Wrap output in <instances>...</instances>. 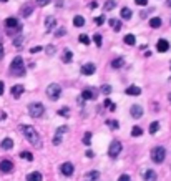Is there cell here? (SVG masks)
I'll list each match as a JSON object with an SVG mask.
<instances>
[{
	"mask_svg": "<svg viewBox=\"0 0 171 181\" xmlns=\"http://www.w3.org/2000/svg\"><path fill=\"white\" fill-rule=\"evenodd\" d=\"M101 92H103L105 95H110V93H111V86L110 85H103V86H101Z\"/></svg>",
	"mask_w": 171,
	"mask_h": 181,
	"instance_id": "cell-40",
	"label": "cell"
},
{
	"mask_svg": "<svg viewBox=\"0 0 171 181\" xmlns=\"http://www.w3.org/2000/svg\"><path fill=\"white\" fill-rule=\"evenodd\" d=\"M0 146H2V149H12V148H14V140H12V138H5L4 141L0 143Z\"/></svg>",
	"mask_w": 171,
	"mask_h": 181,
	"instance_id": "cell-17",
	"label": "cell"
},
{
	"mask_svg": "<svg viewBox=\"0 0 171 181\" xmlns=\"http://www.w3.org/2000/svg\"><path fill=\"white\" fill-rule=\"evenodd\" d=\"M65 33H67V30H65V29H58V30H55V37H63Z\"/></svg>",
	"mask_w": 171,
	"mask_h": 181,
	"instance_id": "cell-43",
	"label": "cell"
},
{
	"mask_svg": "<svg viewBox=\"0 0 171 181\" xmlns=\"http://www.w3.org/2000/svg\"><path fill=\"white\" fill-rule=\"evenodd\" d=\"M10 75L12 77H25V67H23V58L15 57L10 65Z\"/></svg>",
	"mask_w": 171,
	"mask_h": 181,
	"instance_id": "cell-2",
	"label": "cell"
},
{
	"mask_svg": "<svg viewBox=\"0 0 171 181\" xmlns=\"http://www.w3.org/2000/svg\"><path fill=\"white\" fill-rule=\"evenodd\" d=\"M60 143H62V135L57 133V135L53 136V145H60Z\"/></svg>",
	"mask_w": 171,
	"mask_h": 181,
	"instance_id": "cell-42",
	"label": "cell"
},
{
	"mask_svg": "<svg viewBox=\"0 0 171 181\" xmlns=\"http://www.w3.org/2000/svg\"><path fill=\"white\" fill-rule=\"evenodd\" d=\"M123 63H125L123 58H115V60L111 62V67H113V68H121V67H123Z\"/></svg>",
	"mask_w": 171,
	"mask_h": 181,
	"instance_id": "cell-28",
	"label": "cell"
},
{
	"mask_svg": "<svg viewBox=\"0 0 171 181\" xmlns=\"http://www.w3.org/2000/svg\"><path fill=\"white\" fill-rule=\"evenodd\" d=\"M57 115H60V116H63V118H68V116H70V108L63 107L62 110H58V113H57Z\"/></svg>",
	"mask_w": 171,
	"mask_h": 181,
	"instance_id": "cell-30",
	"label": "cell"
},
{
	"mask_svg": "<svg viewBox=\"0 0 171 181\" xmlns=\"http://www.w3.org/2000/svg\"><path fill=\"white\" fill-rule=\"evenodd\" d=\"M32 12H33L32 5H25V7L22 8V17H30V15H32Z\"/></svg>",
	"mask_w": 171,
	"mask_h": 181,
	"instance_id": "cell-25",
	"label": "cell"
},
{
	"mask_svg": "<svg viewBox=\"0 0 171 181\" xmlns=\"http://www.w3.org/2000/svg\"><path fill=\"white\" fill-rule=\"evenodd\" d=\"M110 25L115 29V32H120V30H121V22H118L116 18H111V20H110Z\"/></svg>",
	"mask_w": 171,
	"mask_h": 181,
	"instance_id": "cell-27",
	"label": "cell"
},
{
	"mask_svg": "<svg viewBox=\"0 0 171 181\" xmlns=\"http://www.w3.org/2000/svg\"><path fill=\"white\" fill-rule=\"evenodd\" d=\"M93 42L96 43V47H101L103 40H101V35H100V33H95V35H93Z\"/></svg>",
	"mask_w": 171,
	"mask_h": 181,
	"instance_id": "cell-36",
	"label": "cell"
},
{
	"mask_svg": "<svg viewBox=\"0 0 171 181\" xmlns=\"http://www.w3.org/2000/svg\"><path fill=\"white\" fill-rule=\"evenodd\" d=\"M42 173H38V171H35V173H30V174H27V179H28V181H33V179H35V181H40V179H42Z\"/></svg>",
	"mask_w": 171,
	"mask_h": 181,
	"instance_id": "cell-23",
	"label": "cell"
},
{
	"mask_svg": "<svg viewBox=\"0 0 171 181\" xmlns=\"http://www.w3.org/2000/svg\"><path fill=\"white\" fill-rule=\"evenodd\" d=\"M143 179H146V181H153V179H156V173H154L153 170H146L145 173H143Z\"/></svg>",
	"mask_w": 171,
	"mask_h": 181,
	"instance_id": "cell-16",
	"label": "cell"
},
{
	"mask_svg": "<svg viewBox=\"0 0 171 181\" xmlns=\"http://www.w3.org/2000/svg\"><path fill=\"white\" fill-rule=\"evenodd\" d=\"M95 23H96V25H103V23H105V17H103V15H100V17H95Z\"/></svg>",
	"mask_w": 171,
	"mask_h": 181,
	"instance_id": "cell-41",
	"label": "cell"
},
{
	"mask_svg": "<svg viewBox=\"0 0 171 181\" xmlns=\"http://www.w3.org/2000/svg\"><path fill=\"white\" fill-rule=\"evenodd\" d=\"M83 145H86V146L92 145V133H90V131H86L85 136H83Z\"/></svg>",
	"mask_w": 171,
	"mask_h": 181,
	"instance_id": "cell-33",
	"label": "cell"
},
{
	"mask_svg": "<svg viewBox=\"0 0 171 181\" xmlns=\"http://www.w3.org/2000/svg\"><path fill=\"white\" fill-rule=\"evenodd\" d=\"M95 70H96L95 63H85V65L82 67V75L88 77V75H93V73H95Z\"/></svg>",
	"mask_w": 171,
	"mask_h": 181,
	"instance_id": "cell-9",
	"label": "cell"
},
{
	"mask_svg": "<svg viewBox=\"0 0 171 181\" xmlns=\"http://www.w3.org/2000/svg\"><path fill=\"white\" fill-rule=\"evenodd\" d=\"M82 98H83V100H93V98H96V95L92 92V90H83Z\"/></svg>",
	"mask_w": 171,
	"mask_h": 181,
	"instance_id": "cell-22",
	"label": "cell"
},
{
	"mask_svg": "<svg viewBox=\"0 0 171 181\" xmlns=\"http://www.w3.org/2000/svg\"><path fill=\"white\" fill-rule=\"evenodd\" d=\"M48 4H50V0H37V5H40V7H45Z\"/></svg>",
	"mask_w": 171,
	"mask_h": 181,
	"instance_id": "cell-44",
	"label": "cell"
},
{
	"mask_svg": "<svg viewBox=\"0 0 171 181\" xmlns=\"http://www.w3.org/2000/svg\"><path fill=\"white\" fill-rule=\"evenodd\" d=\"M60 171H62V174H63V176H71V174H73V171H75V168H73V164L71 163H63L60 166Z\"/></svg>",
	"mask_w": 171,
	"mask_h": 181,
	"instance_id": "cell-7",
	"label": "cell"
},
{
	"mask_svg": "<svg viewBox=\"0 0 171 181\" xmlns=\"http://www.w3.org/2000/svg\"><path fill=\"white\" fill-rule=\"evenodd\" d=\"M156 48H158V52L164 53V52H168V50H170V42H168V40L160 38V40H158V43H156Z\"/></svg>",
	"mask_w": 171,
	"mask_h": 181,
	"instance_id": "cell-11",
	"label": "cell"
},
{
	"mask_svg": "<svg viewBox=\"0 0 171 181\" xmlns=\"http://www.w3.org/2000/svg\"><path fill=\"white\" fill-rule=\"evenodd\" d=\"M71 58H73L71 50H65V52H63V57H62V62H63V63H70Z\"/></svg>",
	"mask_w": 171,
	"mask_h": 181,
	"instance_id": "cell-19",
	"label": "cell"
},
{
	"mask_svg": "<svg viewBox=\"0 0 171 181\" xmlns=\"http://www.w3.org/2000/svg\"><path fill=\"white\" fill-rule=\"evenodd\" d=\"M121 148H123V146H121L120 141H116V140L111 141L110 148H108V155H110V158H118V155L121 153Z\"/></svg>",
	"mask_w": 171,
	"mask_h": 181,
	"instance_id": "cell-6",
	"label": "cell"
},
{
	"mask_svg": "<svg viewBox=\"0 0 171 181\" xmlns=\"http://www.w3.org/2000/svg\"><path fill=\"white\" fill-rule=\"evenodd\" d=\"M85 155H86V158H93V156H95V155H93V151H92V149H88V151H86Z\"/></svg>",
	"mask_w": 171,
	"mask_h": 181,
	"instance_id": "cell-52",
	"label": "cell"
},
{
	"mask_svg": "<svg viewBox=\"0 0 171 181\" xmlns=\"http://www.w3.org/2000/svg\"><path fill=\"white\" fill-rule=\"evenodd\" d=\"M5 27H7V29H18L20 25H18V20H17V18L8 17L7 20H5Z\"/></svg>",
	"mask_w": 171,
	"mask_h": 181,
	"instance_id": "cell-13",
	"label": "cell"
},
{
	"mask_svg": "<svg viewBox=\"0 0 171 181\" xmlns=\"http://www.w3.org/2000/svg\"><path fill=\"white\" fill-rule=\"evenodd\" d=\"M168 98H170V101H171V93H170V95H168Z\"/></svg>",
	"mask_w": 171,
	"mask_h": 181,
	"instance_id": "cell-56",
	"label": "cell"
},
{
	"mask_svg": "<svg viewBox=\"0 0 171 181\" xmlns=\"http://www.w3.org/2000/svg\"><path fill=\"white\" fill-rule=\"evenodd\" d=\"M125 43H126V45H135V43H136L135 35H133V33H128V35H125Z\"/></svg>",
	"mask_w": 171,
	"mask_h": 181,
	"instance_id": "cell-26",
	"label": "cell"
},
{
	"mask_svg": "<svg viewBox=\"0 0 171 181\" xmlns=\"http://www.w3.org/2000/svg\"><path fill=\"white\" fill-rule=\"evenodd\" d=\"M106 125L111 128V130H118V128H120V123H118L116 120H106Z\"/></svg>",
	"mask_w": 171,
	"mask_h": 181,
	"instance_id": "cell-31",
	"label": "cell"
},
{
	"mask_svg": "<svg viewBox=\"0 0 171 181\" xmlns=\"http://www.w3.org/2000/svg\"><path fill=\"white\" fill-rule=\"evenodd\" d=\"M40 50H42V47H33V48H30V53H38Z\"/></svg>",
	"mask_w": 171,
	"mask_h": 181,
	"instance_id": "cell-48",
	"label": "cell"
},
{
	"mask_svg": "<svg viewBox=\"0 0 171 181\" xmlns=\"http://www.w3.org/2000/svg\"><path fill=\"white\" fill-rule=\"evenodd\" d=\"M130 115H131L133 118H141L143 116V108L140 107V105H131V108H130Z\"/></svg>",
	"mask_w": 171,
	"mask_h": 181,
	"instance_id": "cell-10",
	"label": "cell"
},
{
	"mask_svg": "<svg viewBox=\"0 0 171 181\" xmlns=\"http://www.w3.org/2000/svg\"><path fill=\"white\" fill-rule=\"evenodd\" d=\"M62 95V88L58 83H50L48 85V88H46V96L50 100H58Z\"/></svg>",
	"mask_w": 171,
	"mask_h": 181,
	"instance_id": "cell-5",
	"label": "cell"
},
{
	"mask_svg": "<svg viewBox=\"0 0 171 181\" xmlns=\"http://www.w3.org/2000/svg\"><path fill=\"white\" fill-rule=\"evenodd\" d=\"M140 93H141V88H140V86H136V85H131V86H128V88H126V95L138 96Z\"/></svg>",
	"mask_w": 171,
	"mask_h": 181,
	"instance_id": "cell-15",
	"label": "cell"
},
{
	"mask_svg": "<svg viewBox=\"0 0 171 181\" xmlns=\"http://www.w3.org/2000/svg\"><path fill=\"white\" fill-rule=\"evenodd\" d=\"M150 27H151V29H160V27H161V18L160 17L150 18Z\"/></svg>",
	"mask_w": 171,
	"mask_h": 181,
	"instance_id": "cell-20",
	"label": "cell"
},
{
	"mask_svg": "<svg viewBox=\"0 0 171 181\" xmlns=\"http://www.w3.org/2000/svg\"><path fill=\"white\" fill-rule=\"evenodd\" d=\"M78 40H80V43H83V45H88V43H90L88 35H80V37H78Z\"/></svg>",
	"mask_w": 171,
	"mask_h": 181,
	"instance_id": "cell-38",
	"label": "cell"
},
{
	"mask_svg": "<svg viewBox=\"0 0 171 181\" xmlns=\"http://www.w3.org/2000/svg\"><path fill=\"white\" fill-rule=\"evenodd\" d=\"M136 5H141V7H146L148 5V0H135Z\"/></svg>",
	"mask_w": 171,
	"mask_h": 181,
	"instance_id": "cell-45",
	"label": "cell"
},
{
	"mask_svg": "<svg viewBox=\"0 0 171 181\" xmlns=\"http://www.w3.org/2000/svg\"><path fill=\"white\" fill-rule=\"evenodd\" d=\"M85 178H88V179H98V178H100V173H98V171H88V173L85 174Z\"/></svg>",
	"mask_w": 171,
	"mask_h": 181,
	"instance_id": "cell-29",
	"label": "cell"
},
{
	"mask_svg": "<svg viewBox=\"0 0 171 181\" xmlns=\"http://www.w3.org/2000/svg\"><path fill=\"white\" fill-rule=\"evenodd\" d=\"M55 5H57V7H63V0H57V2H55Z\"/></svg>",
	"mask_w": 171,
	"mask_h": 181,
	"instance_id": "cell-54",
	"label": "cell"
},
{
	"mask_svg": "<svg viewBox=\"0 0 171 181\" xmlns=\"http://www.w3.org/2000/svg\"><path fill=\"white\" fill-rule=\"evenodd\" d=\"M103 105H105L106 108H110L111 111H115V108H116V107H115V103H111V100H110V98H106V100H105V103H103Z\"/></svg>",
	"mask_w": 171,
	"mask_h": 181,
	"instance_id": "cell-37",
	"label": "cell"
},
{
	"mask_svg": "<svg viewBox=\"0 0 171 181\" xmlns=\"http://www.w3.org/2000/svg\"><path fill=\"white\" fill-rule=\"evenodd\" d=\"M12 170H14V163L8 160H2L0 161V171L2 173H12Z\"/></svg>",
	"mask_w": 171,
	"mask_h": 181,
	"instance_id": "cell-8",
	"label": "cell"
},
{
	"mask_svg": "<svg viewBox=\"0 0 171 181\" xmlns=\"http://www.w3.org/2000/svg\"><path fill=\"white\" fill-rule=\"evenodd\" d=\"M65 131H68V126H65V125H63V126H60V128H58V131H57V133H60V135H63Z\"/></svg>",
	"mask_w": 171,
	"mask_h": 181,
	"instance_id": "cell-47",
	"label": "cell"
},
{
	"mask_svg": "<svg viewBox=\"0 0 171 181\" xmlns=\"http://www.w3.org/2000/svg\"><path fill=\"white\" fill-rule=\"evenodd\" d=\"M158 130H160V123H158V121H153V123L150 125V133L153 135V133L158 131Z\"/></svg>",
	"mask_w": 171,
	"mask_h": 181,
	"instance_id": "cell-34",
	"label": "cell"
},
{
	"mask_svg": "<svg viewBox=\"0 0 171 181\" xmlns=\"http://www.w3.org/2000/svg\"><path fill=\"white\" fill-rule=\"evenodd\" d=\"M14 45L17 47V48H20V47H22V37H18V38L14 40Z\"/></svg>",
	"mask_w": 171,
	"mask_h": 181,
	"instance_id": "cell-46",
	"label": "cell"
},
{
	"mask_svg": "<svg viewBox=\"0 0 171 181\" xmlns=\"http://www.w3.org/2000/svg\"><path fill=\"white\" fill-rule=\"evenodd\" d=\"M143 135V130L140 126H133V130H131V136H141Z\"/></svg>",
	"mask_w": 171,
	"mask_h": 181,
	"instance_id": "cell-35",
	"label": "cell"
},
{
	"mask_svg": "<svg viewBox=\"0 0 171 181\" xmlns=\"http://www.w3.org/2000/svg\"><path fill=\"white\" fill-rule=\"evenodd\" d=\"M73 25H75V27H83V25H85V18H83L82 15H76V17L73 18Z\"/></svg>",
	"mask_w": 171,
	"mask_h": 181,
	"instance_id": "cell-24",
	"label": "cell"
},
{
	"mask_svg": "<svg viewBox=\"0 0 171 181\" xmlns=\"http://www.w3.org/2000/svg\"><path fill=\"white\" fill-rule=\"evenodd\" d=\"M22 133H23V136H25V138L28 140L37 149L42 148V138H40V135L37 133V130L33 126H30V125H23V126H22Z\"/></svg>",
	"mask_w": 171,
	"mask_h": 181,
	"instance_id": "cell-1",
	"label": "cell"
},
{
	"mask_svg": "<svg viewBox=\"0 0 171 181\" xmlns=\"http://www.w3.org/2000/svg\"><path fill=\"white\" fill-rule=\"evenodd\" d=\"M164 158H166V149H164L163 146H154V148L151 149V160H153L154 163H163Z\"/></svg>",
	"mask_w": 171,
	"mask_h": 181,
	"instance_id": "cell-3",
	"label": "cell"
},
{
	"mask_svg": "<svg viewBox=\"0 0 171 181\" xmlns=\"http://www.w3.org/2000/svg\"><path fill=\"white\" fill-rule=\"evenodd\" d=\"M28 113H30V116H33V118H40L43 113H45V107L38 101L30 103L28 105Z\"/></svg>",
	"mask_w": 171,
	"mask_h": 181,
	"instance_id": "cell-4",
	"label": "cell"
},
{
	"mask_svg": "<svg viewBox=\"0 0 171 181\" xmlns=\"http://www.w3.org/2000/svg\"><path fill=\"white\" fill-rule=\"evenodd\" d=\"M23 92H25V88H23L22 85H14L12 86V96H14V98H20Z\"/></svg>",
	"mask_w": 171,
	"mask_h": 181,
	"instance_id": "cell-12",
	"label": "cell"
},
{
	"mask_svg": "<svg viewBox=\"0 0 171 181\" xmlns=\"http://www.w3.org/2000/svg\"><path fill=\"white\" fill-rule=\"evenodd\" d=\"M45 52H46V53H48V55H55V52H57V48H55L53 45H48V47H46V48H45Z\"/></svg>",
	"mask_w": 171,
	"mask_h": 181,
	"instance_id": "cell-39",
	"label": "cell"
},
{
	"mask_svg": "<svg viewBox=\"0 0 171 181\" xmlns=\"http://www.w3.org/2000/svg\"><path fill=\"white\" fill-rule=\"evenodd\" d=\"M4 55H5V52H4V47H2V43H0V60L4 58Z\"/></svg>",
	"mask_w": 171,
	"mask_h": 181,
	"instance_id": "cell-51",
	"label": "cell"
},
{
	"mask_svg": "<svg viewBox=\"0 0 171 181\" xmlns=\"http://www.w3.org/2000/svg\"><path fill=\"white\" fill-rule=\"evenodd\" d=\"M120 15H121V18H125V20H130V18H131V10H130L128 7H123L121 8V12H120Z\"/></svg>",
	"mask_w": 171,
	"mask_h": 181,
	"instance_id": "cell-18",
	"label": "cell"
},
{
	"mask_svg": "<svg viewBox=\"0 0 171 181\" xmlns=\"http://www.w3.org/2000/svg\"><path fill=\"white\" fill-rule=\"evenodd\" d=\"M4 92H5V83L0 82V95H4Z\"/></svg>",
	"mask_w": 171,
	"mask_h": 181,
	"instance_id": "cell-49",
	"label": "cell"
},
{
	"mask_svg": "<svg viewBox=\"0 0 171 181\" xmlns=\"http://www.w3.org/2000/svg\"><path fill=\"white\" fill-rule=\"evenodd\" d=\"M166 4H168V7H171V0H166Z\"/></svg>",
	"mask_w": 171,
	"mask_h": 181,
	"instance_id": "cell-55",
	"label": "cell"
},
{
	"mask_svg": "<svg viewBox=\"0 0 171 181\" xmlns=\"http://www.w3.org/2000/svg\"><path fill=\"white\" fill-rule=\"evenodd\" d=\"M115 7H116V2H115V0H108V2H105L103 10H105V12H111Z\"/></svg>",
	"mask_w": 171,
	"mask_h": 181,
	"instance_id": "cell-21",
	"label": "cell"
},
{
	"mask_svg": "<svg viewBox=\"0 0 171 181\" xmlns=\"http://www.w3.org/2000/svg\"><path fill=\"white\" fill-rule=\"evenodd\" d=\"M0 2H7V0H0Z\"/></svg>",
	"mask_w": 171,
	"mask_h": 181,
	"instance_id": "cell-57",
	"label": "cell"
},
{
	"mask_svg": "<svg viewBox=\"0 0 171 181\" xmlns=\"http://www.w3.org/2000/svg\"><path fill=\"white\" fill-rule=\"evenodd\" d=\"M20 158H23V160H27V161H33V155H32V153H28V151H22Z\"/></svg>",
	"mask_w": 171,
	"mask_h": 181,
	"instance_id": "cell-32",
	"label": "cell"
},
{
	"mask_svg": "<svg viewBox=\"0 0 171 181\" xmlns=\"http://www.w3.org/2000/svg\"><path fill=\"white\" fill-rule=\"evenodd\" d=\"M88 7H90V8H92V10H93V8H96V7H98V4H96V2H92V4L88 5Z\"/></svg>",
	"mask_w": 171,
	"mask_h": 181,
	"instance_id": "cell-53",
	"label": "cell"
},
{
	"mask_svg": "<svg viewBox=\"0 0 171 181\" xmlns=\"http://www.w3.org/2000/svg\"><path fill=\"white\" fill-rule=\"evenodd\" d=\"M118 179H120V181H123V179H125V181H126V179H130V174H121V176L118 178Z\"/></svg>",
	"mask_w": 171,
	"mask_h": 181,
	"instance_id": "cell-50",
	"label": "cell"
},
{
	"mask_svg": "<svg viewBox=\"0 0 171 181\" xmlns=\"http://www.w3.org/2000/svg\"><path fill=\"white\" fill-rule=\"evenodd\" d=\"M55 25H57L55 17H46V20H45V30L46 32H52V29H53Z\"/></svg>",
	"mask_w": 171,
	"mask_h": 181,
	"instance_id": "cell-14",
	"label": "cell"
}]
</instances>
